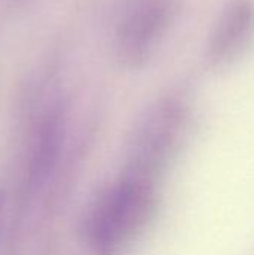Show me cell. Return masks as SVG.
Here are the masks:
<instances>
[{
  "label": "cell",
  "mask_w": 254,
  "mask_h": 255,
  "mask_svg": "<svg viewBox=\"0 0 254 255\" xmlns=\"http://www.w3.org/2000/svg\"><path fill=\"white\" fill-rule=\"evenodd\" d=\"M153 205L150 184L129 178L99 197L85 223V239L96 255H115L144 226Z\"/></svg>",
  "instance_id": "obj_1"
},
{
  "label": "cell",
  "mask_w": 254,
  "mask_h": 255,
  "mask_svg": "<svg viewBox=\"0 0 254 255\" xmlns=\"http://www.w3.org/2000/svg\"><path fill=\"white\" fill-rule=\"evenodd\" d=\"M174 15L172 0H133L115 31V57L127 69L147 63L165 37Z\"/></svg>",
  "instance_id": "obj_2"
},
{
  "label": "cell",
  "mask_w": 254,
  "mask_h": 255,
  "mask_svg": "<svg viewBox=\"0 0 254 255\" xmlns=\"http://www.w3.org/2000/svg\"><path fill=\"white\" fill-rule=\"evenodd\" d=\"M254 39V0H234L219 16L205 49L207 64L223 67L240 60Z\"/></svg>",
  "instance_id": "obj_3"
},
{
  "label": "cell",
  "mask_w": 254,
  "mask_h": 255,
  "mask_svg": "<svg viewBox=\"0 0 254 255\" xmlns=\"http://www.w3.org/2000/svg\"><path fill=\"white\" fill-rule=\"evenodd\" d=\"M1 218H3V193L0 191V226H1Z\"/></svg>",
  "instance_id": "obj_4"
}]
</instances>
